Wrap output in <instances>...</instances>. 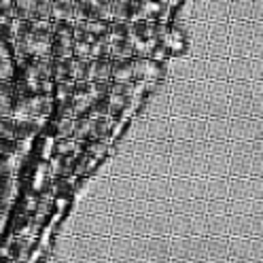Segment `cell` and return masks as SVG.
I'll list each match as a JSON object with an SVG mask.
<instances>
[{"instance_id":"obj_1","label":"cell","mask_w":263,"mask_h":263,"mask_svg":"<svg viewBox=\"0 0 263 263\" xmlns=\"http://www.w3.org/2000/svg\"><path fill=\"white\" fill-rule=\"evenodd\" d=\"M140 0H110V22H136Z\"/></svg>"},{"instance_id":"obj_2","label":"cell","mask_w":263,"mask_h":263,"mask_svg":"<svg viewBox=\"0 0 263 263\" xmlns=\"http://www.w3.org/2000/svg\"><path fill=\"white\" fill-rule=\"evenodd\" d=\"M159 77H161V68L157 62L146 60V58L134 60V79L144 83V81H157Z\"/></svg>"},{"instance_id":"obj_3","label":"cell","mask_w":263,"mask_h":263,"mask_svg":"<svg viewBox=\"0 0 263 263\" xmlns=\"http://www.w3.org/2000/svg\"><path fill=\"white\" fill-rule=\"evenodd\" d=\"M72 34H51V58L55 60H68L72 58Z\"/></svg>"},{"instance_id":"obj_4","label":"cell","mask_w":263,"mask_h":263,"mask_svg":"<svg viewBox=\"0 0 263 263\" xmlns=\"http://www.w3.org/2000/svg\"><path fill=\"white\" fill-rule=\"evenodd\" d=\"M45 119H15V140H32L41 127Z\"/></svg>"},{"instance_id":"obj_5","label":"cell","mask_w":263,"mask_h":263,"mask_svg":"<svg viewBox=\"0 0 263 263\" xmlns=\"http://www.w3.org/2000/svg\"><path fill=\"white\" fill-rule=\"evenodd\" d=\"M110 81H134V60H110Z\"/></svg>"},{"instance_id":"obj_6","label":"cell","mask_w":263,"mask_h":263,"mask_svg":"<svg viewBox=\"0 0 263 263\" xmlns=\"http://www.w3.org/2000/svg\"><path fill=\"white\" fill-rule=\"evenodd\" d=\"M110 60H134L136 49L132 39H121V41H110Z\"/></svg>"},{"instance_id":"obj_7","label":"cell","mask_w":263,"mask_h":263,"mask_svg":"<svg viewBox=\"0 0 263 263\" xmlns=\"http://www.w3.org/2000/svg\"><path fill=\"white\" fill-rule=\"evenodd\" d=\"M51 17L64 20V22H74L77 20L74 0H51Z\"/></svg>"},{"instance_id":"obj_8","label":"cell","mask_w":263,"mask_h":263,"mask_svg":"<svg viewBox=\"0 0 263 263\" xmlns=\"http://www.w3.org/2000/svg\"><path fill=\"white\" fill-rule=\"evenodd\" d=\"M132 24V41H149L155 39V22L149 20H136L129 22Z\"/></svg>"},{"instance_id":"obj_9","label":"cell","mask_w":263,"mask_h":263,"mask_svg":"<svg viewBox=\"0 0 263 263\" xmlns=\"http://www.w3.org/2000/svg\"><path fill=\"white\" fill-rule=\"evenodd\" d=\"M49 112H51V98L49 96L30 98V119H45Z\"/></svg>"},{"instance_id":"obj_10","label":"cell","mask_w":263,"mask_h":263,"mask_svg":"<svg viewBox=\"0 0 263 263\" xmlns=\"http://www.w3.org/2000/svg\"><path fill=\"white\" fill-rule=\"evenodd\" d=\"M87 81H110V58L104 60H89V74Z\"/></svg>"},{"instance_id":"obj_11","label":"cell","mask_w":263,"mask_h":263,"mask_svg":"<svg viewBox=\"0 0 263 263\" xmlns=\"http://www.w3.org/2000/svg\"><path fill=\"white\" fill-rule=\"evenodd\" d=\"M91 129H93V119L91 117H79V119H74L72 138L74 140H87V138H91Z\"/></svg>"},{"instance_id":"obj_12","label":"cell","mask_w":263,"mask_h":263,"mask_svg":"<svg viewBox=\"0 0 263 263\" xmlns=\"http://www.w3.org/2000/svg\"><path fill=\"white\" fill-rule=\"evenodd\" d=\"M51 79L62 83V81L70 79V58L68 60H53V70H51Z\"/></svg>"},{"instance_id":"obj_13","label":"cell","mask_w":263,"mask_h":263,"mask_svg":"<svg viewBox=\"0 0 263 263\" xmlns=\"http://www.w3.org/2000/svg\"><path fill=\"white\" fill-rule=\"evenodd\" d=\"M53 91H55L58 102H70V98H72V93H74V81H72V79L62 81V83H58V85L53 87Z\"/></svg>"},{"instance_id":"obj_14","label":"cell","mask_w":263,"mask_h":263,"mask_svg":"<svg viewBox=\"0 0 263 263\" xmlns=\"http://www.w3.org/2000/svg\"><path fill=\"white\" fill-rule=\"evenodd\" d=\"M110 132V117H98L93 119V129H91V138L93 140H102Z\"/></svg>"},{"instance_id":"obj_15","label":"cell","mask_w":263,"mask_h":263,"mask_svg":"<svg viewBox=\"0 0 263 263\" xmlns=\"http://www.w3.org/2000/svg\"><path fill=\"white\" fill-rule=\"evenodd\" d=\"M87 34H91L93 39H102L108 34V22H100V20H89L85 24Z\"/></svg>"},{"instance_id":"obj_16","label":"cell","mask_w":263,"mask_h":263,"mask_svg":"<svg viewBox=\"0 0 263 263\" xmlns=\"http://www.w3.org/2000/svg\"><path fill=\"white\" fill-rule=\"evenodd\" d=\"M72 132H74V119H60L55 123V134L62 140L72 138Z\"/></svg>"},{"instance_id":"obj_17","label":"cell","mask_w":263,"mask_h":263,"mask_svg":"<svg viewBox=\"0 0 263 263\" xmlns=\"http://www.w3.org/2000/svg\"><path fill=\"white\" fill-rule=\"evenodd\" d=\"M74 153H79L77 140H74V138H66V140H62V142L58 144V155H60V157H72Z\"/></svg>"},{"instance_id":"obj_18","label":"cell","mask_w":263,"mask_h":263,"mask_svg":"<svg viewBox=\"0 0 263 263\" xmlns=\"http://www.w3.org/2000/svg\"><path fill=\"white\" fill-rule=\"evenodd\" d=\"M89 53H91V45L89 43L74 41V45H72V58H77V60H89Z\"/></svg>"},{"instance_id":"obj_19","label":"cell","mask_w":263,"mask_h":263,"mask_svg":"<svg viewBox=\"0 0 263 263\" xmlns=\"http://www.w3.org/2000/svg\"><path fill=\"white\" fill-rule=\"evenodd\" d=\"M13 72H15L13 60H11V58L0 60V81H11V79H13Z\"/></svg>"},{"instance_id":"obj_20","label":"cell","mask_w":263,"mask_h":263,"mask_svg":"<svg viewBox=\"0 0 263 263\" xmlns=\"http://www.w3.org/2000/svg\"><path fill=\"white\" fill-rule=\"evenodd\" d=\"M104 149H106V144L104 142H98V144H91L89 146V153L96 157V159H100L104 155Z\"/></svg>"},{"instance_id":"obj_21","label":"cell","mask_w":263,"mask_h":263,"mask_svg":"<svg viewBox=\"0 0 263 263\" xmlns=\"http://www.w3.org/2000/svg\"><path fill=\"white\" fill-rule=\"evenodd\" d=\"M51 144H53L51 138H47V140L43 142V157H49V153H51Z\"/></svg>"},{"instance_id":"obj_22","label":"cell","mask_w":263,"mask_h":263,"mask_svg":"<svg viewBox=\"0 0 263 263\" xmlns=\"http://www.w3.org/2000/svg\"><path fill=\"white\" fill-rule=\"evenodd\" d=\"M36 208V197H28L26 202V210H34Z\"/></svg>"}]
</instances>
